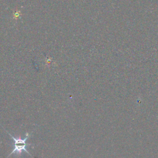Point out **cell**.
<instances>
[{
	"label": "cell",
	"instance_id": "cell-1",
	"mask_svg": "<svg viewBox=\"0 0 158 158\" xmlns=\"http://www.w3.org/2000/svg\"><path fill=\"white\" fill-rule=\"evenodd\" d=\"M2 128H4V130L8 133V135L12 138V139H13V141H14V144H13V146H14V149H13V150H12V151L9 154V156H7V158H8L10 156H11L12 154H14V153H16V154H21L23 151V152H26L27 153H28L30 156H31V157H32V156H31V154L30 153V152H28V151H27V147L28 146H30V145H31V144H28V143H27V140L28 139V138L31 136V133H28V132L27 133H26V137L25 138H23V139H21V138H15L14 136H13L11 134H10V133H9L6 130H5V128L2 127Z\"/></svg>",
	"mask_w": 158,
	"mask_h": 158
}]
</instances>
